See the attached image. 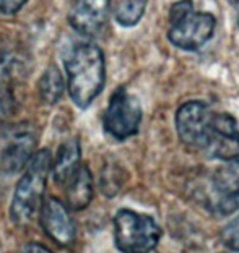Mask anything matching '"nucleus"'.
Wrapping results in <instances>:
<instances>
[{"label": "nucleus", "instance_id": "9b49d317", "mask_svg": "<svg viewBox=\"0 0 239 253\" xmlns=\"http://www.w3.org/2000/svg\"><path fill=\"white\" fill-rule=\"evenodd\" d=\"M205 154L223 163L239 159V126L230 114H217V130Z\"/></svg>", "mask_w": 239, "mask_h": 253}, {"label": "nucleus", "instance_id": "0eeeda50", "mask_svg": "<svg viewBox=\"0 0 239 253\" xmlns=\"http://www.w3.org/2000/svg\"><path fill=\"white\" fill-rule=\"evenodd\" d=\"M36 133L28 124L11 126L0 138V174H18L34 156Z\"/></svg>", "mask_w": 239, "mask_h": 253}, {"label": "nucleus", "instance_id": "9d476101", "mask_svg": "<svg viewBox=\"0 0 239 253\" xmlns=\"http://www.w3.org/2000/svg\"><path fill=\"white\" fill-rule=\"evenodd\" d=\"M111 0H77L70 10L68 21L77 33L95 36L109 18Z\"/></svg>", "mask_w": 239, "mask_h": 253}, {"label": "nucleus", "instance_id": "7ed1b4c3", "mask_svg": "<svg viewBox=\"0 0 239 253\" xmlns=\"http://www.w3.org/2000/svg\"><path fill=\"white\" fill-rule=\"evenodd\" d=\"M215 25V16L195 11L192 0H179L170 11L168 39L178 49L197 50L212 39Z\"/></svg>", "mask_w": 239, "mask_h": 253}, {"label": "nucleus", "instance_id": "f8f14e48", "mask_svg": "<svg viewBox=\"0 0 239 253\" xmlns=\"http://www.w3.org/2000/svg\"><path fill=\"white\" fill-rule=\"evenodd\" d=\"M81 148L77 138H70L63 141L57 149L54 161H51L52 177L57 183H67L80 166Z\"/></svg>", "mask_w": 239, "mask_h": 253}, {"label": "nucleus", "instance_id": "39448f33", "mask_svg": "<svg viewBox=\"0 0 239 253\" xmlns=\"http://www.w3.org/2000/svg\"><path fill=\"white\" fill-rule=\"evenodd\" d=\"M217 112L205 102L189 101L176 112V131L184 145L205 151L215 130Z\"/></svg>", "mask_w": 239, "mask_h": 253}, {"label": "nucleus", "instance_id": "f3484780", "mask_svg": "<svg viewBox=\"0 0 239 253\" xmlns=\"http://www.w3.org/2000/svg\"><path fill=\"white\" fill-rule=\"evenodd\" d=\"M221 242L233 252H239V216L235 217L221 231Z\"/></svg>", "mask_w": 239, "mask_h": 253}, {"label": "nucleus", "instance_id": "f03ea898", "mask_svg": "<svg viewBox=\"0 0 239 253\" xmlns=\"http://www.w3.org/2000/svg\"><path fill=\"white\" fill-rule=\"evenodd\" d=\"M51 153L48 149H41L26 166V170L15 188L11 200L10 214L11 219L18 224L30 222L43 203V195L51 170Z\"/></svg>", "mask_w": 239, "mask_h": 253}, {"label": "nucleus", "instance_id": "1a4fd4ad", "mask_svg": "<svg viewBox=\"0 0 239 253\" xmlns=\"http://www.w3.org/2000/svg\"><path fill=\"white\" fill-rule=\"evenodd\" d=\"M41 226L49 237L59 245L67 247L75 239V224L65 205L57 198H46L41 203Z\"/></svg>", "mask_w": 239, "mask_h": 253}, {"label": "nucleus", "instance_id": "6ab92c4d", "mask_svg": "<svg viewBox=\"0 0 239 253\" xmlns=\"http://www.w3.org/2000/svg\"><path fill=\"white\" fill-rule=\"evenodd\" d=\"M25 3H26V0H0V11H2L3 15H13Z\"/></svg>", "mask_w": 239, "mask_h": 253}, {"label": "nucleus", "instance_id": "f257e3e1", "mask_svg": "<svg viewBox=\"0 0 239 253\" xmlns=\"http://www.w3.org/2000/svg\"><path fill=\"white\" fill-rule=\"evenodd\" d=\"M68 94L78 107H88L103 91L106 67L101 49L93 42L73 45L65 57Z\"/></svg>", "mask_w": 239, "mask_h": 253}, {"label": "nucleus", "instance_id": "2eb2a0df", "mask_svg": "<svg viewBox=\"0 0 239 253\" xmlns=\"http://www.w3.org/2000/svg\"><path fill=\"white\" fill-rule=\"evenodd\" d=\"M63 77L56 65H49L39 80V97L46 104H56L63 94Z\"/></svg>", "mask_w": 239, "mask_h": 253}, {"label": "nucleus", "instance_id": "ddd939ff", "mask_svg": "<svg viewBox=\"0 0 239 253\" xmlns=\"http://www.w3.org/2000/svg\"><path fill=\"white\" fill-rule=\"evenodd\" d=\"M93 198V177L86 166H78L67 182V205L72 210H85Z\"/></svg>", "mask_w": 239, "mask_h": 253}, {"label": "nucleus", "instance_id": "a211bd4d", "mask_svg": "<svg viewBox=\"0 0 239 253\" xmlns=\"http://www.w3.org/2000/svg\"><path fill=\"white\" fill-rule=\"evenodd\" d=\"M118 170L113 169V168H108L103 170V175H101V190L104 195L108 197H113L119 192L120 188V179L118 177Z\"/></svg>", "mask_w": 239, "mask_h": 253}, {"label": "nucleus", "instance_id": "423d86ee", "mask_svg": "<svg viewBox=\"0 0 239 253\" xmlns=\"http://www.w3.org/2000/svg\"><path fill=\"white\" fill-rule=\"evenodd\" d=\"M142 122V106L137 96L119 88L111 96L104 114V130L116 140H127L138 131Z\"/></svg>", "mask_w": 239, "mask_h": 253}, {"label": "nucleus", "instance_id": "20e7f679", "mask_svg": "<svg viewBox=\"0 0 239 253\" xmlns=\"http://www.w3.org/2000/svg\"><path fill=\"white\" fill-rule=\"evenodd\" d=\"M161 239V229L148 214L120 210L114 216V242L122 253H150Z\"/></svg>", "mask_w": 239, "mask_h": 253}, {"label": "nucleus", "instance_id": "6e6552de", "mask_svg": "<svg viewBox=\"0 0 239 253\" xmlns=\"http://www.w3.org/2000/svg\"><path fill=\"white\" fill-rule=\"evenodd\" d=\"M210 200L221 214L239 211V159L225 161L210 182Z\"/></svg>", "mask_w": 239, "mask_h": 253}, {"label": "nucleus", "instance_id": "aec40b11", "mask_svg": "<svg viewBox=\"0 0 239 253\" xmlns=\"http://www.w3.org/2000/svg\"><path fill=\"white\" fill-rule=\"evenodd\" d=\"M23 253H51V252L46 249V247L39 245V244H30Z\"/></svg>", "mask_w": 239, "mask_h": 253}, {"label": "nucleus", "instance_id": "4468645a", "mask_svg": "<svg viewBox=\"0 0 239 253\" xmlns=\"http://www.w3.org/2000/svg\"><path fill=\"white\" fill-rule=\"evenodd\" d=\"M26 75V62L15 50L0 52V94L13 96V88Z\"/></svg>", "mask_w": 239, "mask_h": 253}, {"label": "nucleus", "instance_id": "dca6fc26", "mask_svg": "<svg viewBox=\"0 0 239 253\" xmlns=\"http://www.w3.org/2000/svg\"><path fill=\"white\" fill-rule=\"evenodd\" d=\"M147 8V0H122L116 8V21L120 26H135Z\"/></svg>", "mask_w": 239, "mask_h": 253}, {"label": "nucleus", "instance_id": "412c9836", "mask_svg": "<svg viewBox=\"0 0 239 253\" xmlns=\"http://www.w3.org/2000/svg\"><path fill=\"white\" fill-rule=\"evenodd\" d=\"M230 2L235 5V10H236V20H238V26H239V0H230Z\"/></svg>", "mask_w": 239, "mask_h": 253}]
</instances>
